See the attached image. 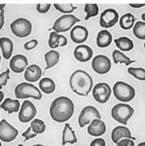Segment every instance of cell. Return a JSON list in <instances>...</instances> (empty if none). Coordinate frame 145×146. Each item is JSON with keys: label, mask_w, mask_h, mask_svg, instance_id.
I'll use <instances>...</instances> for the list:
<instances>
[{"label": "cell", "mask_w": 145, "mask_h": 146, "mask_svg": "<svg viewBox=\"0 0 145 146\" xmlns=\"http://www.w3.org/2000/svg\"><path fill=\"white\" fill-rule=\"evenodd\" d=\"M68 43V40L66 37H65V35H60V38L58 39V45L61 46V47H63V46H65V45H67Z\"/></svg>", "instance_id": "obj_41"}, {"label": "cell", "mask_w": 145, "mask_h": 146, "mask_svg": "<svg viewBox=\"0 0 145 146\" xmlns=\"http://www.w3.org/2000/svg\"><path fill=\"white\" fill-rule=\"evenodd\" d=\"M4 23H5V19H4V12L3 9L0 13V30L3 29Z\"/></svg>", "instance_id": "obj_42"}, {"label": "cell", "mask_w": 145, "mask_h": 146, "mask_svg": "<svg viewBox=\"0 0 145 146\" xmlns=\"http://www.w3.org/2000/svg\"><path fill=\"white\" fill-rule=\"evenodd\" d=\"M0 65H1V56H0Z\"/></svg>", "instance_id": "obj_48"}, {"label": "cell", "mask_w": 145, "mask_h": 146, "mask_svg": "<svg viewBox=\"0 0 145 146\" xmlns=\"http://www.w3.org/2000/svg\"><path fill=\"white\" fill-rule=\"evenodd\" d=\"M80 22V19L72 14H66L61 16L55 21L52 29L56 33H65L72 28L75 23Z\"/></svg>", "instance_id": "obj_7"}, {"label": "cell", "mask_w": 145, "mask_h": 146, "mask_svg": "<svg viewBox=\"0 0 145 146\" xmlns=\"http://www.w3.org/2000/svg\"><path fill=\"white\" fill-rule=\"evenodd\" d=\"M38 45V40L36 39H32L29 42H27L24 44V48L25 50H32L35 48Z\"/></svg>", "instance_id": "obj_39"}, {"label": "cell", "mask_w": 145, "mask_h": 146, "mask_svg": "<svg viewBox=\"0 0 145 146\" xmlns=\"http://www.w3.org/2000/svg\"><path fill=\"white\" fill-rule=\"evenodd\" d=\"M144 145H145V143H144V142H143V143H140V144H139V145H138V146H144Z\"/></svg>", "instance_id": "obj_47"}, {"label": "cell", "mask_w": 145, "mask_h": 146, "mask_svg": "<svg viewBox=\"0 0 145 146\" xmlns=\"http://www.w3.org/2000/svg\"><path fill=\"white\" fill-rule=\"evenodd\" d=\"M75 111V105L72 99L66 96L58 97L52 102L49 108L50 115L53 120L58 123L65 122L72 117Z\"/></svg>", "instance_id": "obj_1"}, {"label": "cell", "mask_w": 145, "mask_h": 146, "mask_svg": "<svg viewBox=\"0 0 145 146\" xmlns=\"http://www.w3.org/2000/svg\"><path fill=\"white\" fill-rule=\"evenodd\" d=\"M9 74H10V70L9 68L0 74V89H2L3 86H5L7 84L8 81L9 79Z\"/></svg>", "instance_id": "obj_35"}, {"label": "cell", "mask_w": 145, "mask_h": 146, "mask_svg": "<svg viewBox=\"0 0 145 146\" xmlns=\"http://www.w3.org/2000/svg\"><path fill=\"white\" fill-rule=\"evenodd\" d=\"M28 65L27 58L23 55H15L11 58L9 62V68L13 72L22 73L27 68Z\"/></svg>", "instance_id": "obj_14"}, {"label": "cell", "mask_w": 145, "mask_h": 146, "mask_svg": "<svg viewBox=\"0 0 145 146\" xmlns=\"http://www.w3.org/2000/svg\"><path fill=\"white\" fill-rule=\"evenodd\" d=\"M70 36L73 42L82 44L88 38V29L83 25H75L71 31Z\"/></svg>", "instance_id": "obj_15"}, {"label": "cell", "mask_w": 145, "mask_h": 146, "mask_svg": "<svg viewBox=\"0 0 145 146\" xmlns=\"http://www.w3.org/2000/svg\"><path fill=\"white\" fill-rule=\"evenodd\" d=\"M0 48L2 49L3 56L5 59H9L13 52V42L10 38L3 37L0 38Z\"/></svg>", "instance_id": "obj_21"}, {"label": "cell", "mask_w": 145, "mask_h": 146, "mask_svg": "<svg viewBox=\"0 0 145 146\" xmlns=\"http://www.w3.org/2000/svg\"><path fill=\"white\" fill-rule=\"evenodd\" d=\"M94 118H100L101 114L97 108L92 106H88L83 108L78 117V124L81 128L90 123Z\"/></svg>", "instance_id": "obj_9"}, {"label": "cell", "mask_w": 145, "mask_h": 146, "mask_svg": "<svg viewBox=\"0 0 145 146\" xmlns=\"http://www.w3.org/2000/svg\"><path fill=\"white\" fill-rule=\"evenodd\" d=\"M60 38V35L56 32H52L49 35V38H48V46L51 48H57L59 47L58 45V39Z\"/></svg>", "instance_id": "obj_34"}, {"label": "cell", "mask_w": 145, "mask_h": 146, "mask_svg": "<svg viewBox=\"0 0 145 146\" xmlns=\"http://www.w3.org/2000/svg\"><path fill=\"white\" fill-rule=\"evenodd\" d=\"M133 33L136 38L144 40L145 39V23L144 21H138L133 26Z\"/></svg>", "instance_id": "obj_29"}, {"label": "cell", "mask_w": 145, "mask_h": 146, "mask_svg": "<svg viewBox=\"0 0 145 146\" xmlns=\"http://www.w3.org/2000/svg\"><path fill=\"white\" fill-rule=\"evenodd\" d=\"M134 114V108L128 104L119 103L111 109V117L115 121L123 125H127L128 121Z\"/></svg>", "instance_id": "obj_5"}, {"label": "cell", "mask_w": 145, "mask_h": 146, "mask_svg": "<svg viewBox=\"0 0 145 146\" xmlns=\"http://www.w3.org/2000/svg\"><path fill=\"white\" fill-rule=\"evenodd\" d=\"M12 33L18 38H25L30 35L32 30V25L28 19L25 18H19L11 23Z\"/></svg>", "instance_id": "obj_6"}, {"label": "cell", "mask_w": 145, "mask_h": 146, "mask_svg": "<svg viewBox=\"0 0 145 146\" xmlns=\"http://www.w3.org/2000/svg\"><path fill=\"white\" fill-rule=\"evenodd\" d=\"M128 138V139H134L131 136L130 130L125 127V126H117L112 130L111 132V140L115 144H117L118 141L121 140L122 139Z\"/></svg>", "instance_id": "obj_19"}, {"label": "cell", "mask_w": 145, "mask_h": 146, "mask_svg": "<svg viewBox=\"0 0 145 146\" xmlns=\"http://www.w3.org/2000/svg\"><path fill=\"white\" fill-rule=\"evenodd\" d=\"M37 110L34 104L29 100L23 102L19 113V119L23 123H28L35 118Z\"/></svg>", "instance_id": "obj_12"}, {"label": "cell", "mask_w": 145, "mask_h": 146, "mask_svg": "<svg viewBox=\"0 0 145 146\" xmlns=\"http://www.w3.org/2000/svg\"><path fill=\"white\" fill-rule=\"evenodd\" d=\"M51 8V4H37L36 9L41 14L47 13Z\"/></svg>", "instance_id": "obj_36"}, {"label": "cell", "mask_w": 145, "mask_h": 146, "mask_svg": "<svg viewBox=\"0 0 145 146\" xmlns=\"http://www.w3.org/2000/svg\"><path fill=\"white\" fill-rule=\"evenodd\" d=\"M23 136L25 138V140L24 141H28L29 139H33V138H35L37 136V134L34 133L32 131V129H31V127L29 128H28V129L25 131H24L23 133Z\"/></svg>", "instance_id": "obj_37"}, {"label": "cell", "mask_w": 145, "mask_h": 146, "mask_svg": "<svg viewBox=\"0 0 145 146\" xmlns=\"http://www.w3.org/2000/svg\"><path fill=\"white\" fill-rule=\"evenodd\" d=\"M54 6L57 9L62 13H66V14H69V13H73V11L77 9L72 4H54Z\"/></svg>", "instance_id": "obj_33"}, {"label": "cell", "mask_w": 145, "mask_h": 146, "mask_svg": "<svg viewBox=\"0 0 145 146\" xmlns=\"http://www.w3.org/2000/svg\"><path fill=\"white\" fill-rule=\"evenodd\" d=\"M112 35L107 30H101L97 35V45L99 48H107L111 44Z\"/></svg>", "instance_id": "obj_22"}, {"label": "cell", "mask_w": 145, "mask_h": 146, "mask_svg": "<svg viewBox=\"0 0 145 146\" xmlns=\"http://www.w3.org/2000/svg\"><path fill=\"white\" fill-rule=\"evenodd\" d=\"M85 12L86 13L85 20H88L90 18L95 17L98 15L99 13V7L97 4H85Z\"/></svg>", "instance_id": "obj_31"}, {"label": "cell", "mask_w": 145, "mask_h": 146, "mask_svg": "<svg viewBox=\"0 0 145 146\" xmlns=\"http://www.w3.org/2000/svg\"><path fill=\"white\" fill-rule=\"evenodd\" d=\"M112 57L114 62L118 64V63H123L125 66H129L130 64L135 62L134 60H131L128 56H125L124 54L120 50H115L112 53Z\"/></svg>", "instance_id": "obj_28"}, {"label": "cell", "mask_w": 145, "mask_h": 146, "mask_svg": "<svg viewBox=\"0 0 145 146\" xmlns=\"http://www.w3.org/2000/svg\"><path fill=\"white\" fill-rule=\"evenodd\" d=\"M5 7V4H0V11H2Z\"/></svg>", "instance_id": "obj_45"}, {"label": "cell", "mask_w": 145, "mask_h": 146, "mask_svg": "<svg viewBox=\"0 0 145 146\" xmlns=\"http://www.w3.org/2000/svg\"><path fill=\"white\" fill-rule=\"evenodd\" d=\"M130 7L134 8V9H139V8L144 7L145 5L144 3H140V4H134V3H131V4H129Z\"/></svg>", "instance_id": "obj_43"}, {"label": "cell", "mask_w": 145, "mask_h": 146, "mask_svg": "<svg viewBox=\"0 0 145 146\" xmlns=\"http://www.w3.org/2000/svg\"><path fill=\"white\" fill-rule=\"evenodd\" d=\"M42 74V69L38 65H31L25 69L24 78L28 82H35L39 80Z\"/></svg>", "instance_id": "obj_18"}, {"label": "cell", "mask_w": 145, "mask_h": 146, "mask_svg": "<svg viewBox=\"0 0 145 146\" xmlns=\"http://www.w3.org/2000/svg\"><path fill=\"white\" fill-rule=\"evenodd\" d=\"M39 88L45 94H52L55 90V82L50 78H43L39 82Z\"/></svg>", "instance_id": "obj_26"}, {"label": "cell", "mask_w": 145, "mask_h": 146, "mask_svg": "<svg viewBox=\"0 0 145 146\" xmlns=\"http://www.w3.org/2000/svg\"><path fill=\"white\" fill-rule=\"evenodd\" d=\"M115 43L118 48H119V50L122 52H128L134 48L133 41L130 38L125 37V36L116 38L115 40Z\"/></svg>", "instance_id": "obj_25"}, {"label": "cell", "mask_w": 145, "mask_h": 146, "mask_svg": "<svg viewBox=\"0 0 145 146\" xmlns=\"http://www.w3.org/2000/svg\"><path fill=\"white\" fill-rule=\"evenodd\" d=\"M135 23V18L131 13H126L119 19L121 28L124 30H128L132 28Z\"/></svg>", "instance_id": "obj_27"}, {"label": "cell", "mask_w": 145, "mask_h": 146, "mask_svg": "<svg viewBox=\"0 0 145 146\" xmlns=\"http://www.w3.org/2000/svg\"><path fill=\"white\" fill-rule=\"evenodd\" d=\"M74 56L76 60L80 62H86L91 59L93 50L91 47L86 45H79L74 51Z\"/></svg>", "instance_id": "obj_16"}, {"label": "cell", "mask_w": 145, "mask_h": 146, "mask_svg": "<svg viewBox=\"0 0 145 146\" xmlns=\"http://www.w3.org/2000/svg\"><path fill=\"white\" fill-rule=\"evenodd\" d=\"M3 99H4V93H3L2 91L0 90V104L2 102Z\"/></svg>", "instance_id": "obj_44"}, {"label": "cell", "mask_w": 145, "mask_h": 146, "mask_svg": "<svg viewBox=\"0 0 145 146\" xmlns=\"http://www.w3.org/2000/svg\"><path fill=\"white\" fill-rule=\"evenodd\" d=\"M15 96L18 99L33 98L36 100H40L42 97L40 90L29 82H22L19 84L15 88Z\"/></svg>", "instance_id": "obj_4"}, {"label": "cell", "mask_w": 145, "mask_h": 146, "mask_svg": "<svg viewBox=\"0 0 145 146\" xmlns=\"http://www.w3.org/2000/svg\"><path fill=\"white\" fill-rule=\"evenodd\" d=\"M59 58H60V54L57 51L50 50L49 52L45 53V60L47 65L45 70L52 68L55 65H57Z\"/></svg>", "instance_id": "obj_24"}, {"label": "cell", "mask_w": 145, "mask_h": 146, "mask_svg": "<svg viewBox=\"0 0 145 146\" xmlns=\"http://www.w3.org/2000/svg\"><path fill=\"white\" fill-rule=\"evenodd\" d=\"M118 146H134V142L131 139L125 138L122 139L116 144Z\"/></svg>", "instance_id": "obj_38"}, {"label": "cell", "mask_w": 145, "mask_h": 146, "mask_svg": "<svg viewBox=\"0 0 145 146\" xmlns=\"http://www.w3.org/2000/svg\"><path fill=\"white\" fill-rule=\"evenodd\" d=\"M119 20V15L114 9H107L103 11L100 17V25L103 28H111Z\"/></svg>", "instance_id": "obj_13"}, {"label": "cell", "mask_w": 145, "mask_h": 146, "mask_svg": "<svg viewBox=\"0 0 145 146\" xmlns=\"http://www.w3.org/2000/svg\"><path fill=\"white\" fill-rule=\"evenodd\" d=\"M92 88V96L97 102L105 104L108 101L111 95V88L108 84L101 82L95 85Z\"/></svg>", "instance_id": "obj_8"}, {"label": "cell", "mask_w": 145, "mask_h": 146, "mask_svg": "<svg viewBox=\"0 0 145 146\" xmlns=\"http://www.w3.org/2000/svg\"><path fill=\"white\" fill-rule=\"evenodd\" d=\"M113 93L118 100L122 102H128L135 97V89L129 84L118 81L113 86Z\"/></svg>", "instance_id": "obj_3"}, {"label": "cell", "mask_w": 145, "mask_h": 146, "mask_svg": "<svg viewBox=\"0 0 145 146\" xmlns=\"http://www.w3.org/2000/svg\"><path fill=\"white\" fill-rule=\"evenodd\" d=\"M91 67L95 72L99 75H105L111 68L110 58L104 55H98L93 58Z\"/></svg>", "instance_id": "obj_10"}, {"label": "cell", "mask_w": 145, "mask_h": 146, "mask_svg": "<svg viewBox=\"0 0 145 146\" xmlns=\"http://www.w3.org/2000/svg\"><path fill=\"white\" fill-rule=\"evenodd\" d=\"M71 89L81 96H88L93 87V78L87 72L76 70L72 74L69 80Z\"/></svg>", "instance_id": "obj_2"}, {"label": "cell", "mask_w": 145, "mask_h": 146, "mask_svg": "<svg viewBox=\"0 0 145 146\" xmlns=\"http://www.w3.org/2000/svg\"><path fill=\"white\" fill-rule=\"evenodd\" d=\"M88 127V134L94 137H99L106 132V125L100 118H94Z\"/></svg>", "instance_id": "obj_17"}, {"label": "cell", "mask_w": 145, "mask_h": 146, "mask_svg": "<svg viewBox=\"0 0 145 146\" xmlns=\"http://www.w3.org/2000/svg\"><path fill=\"white\" fill-rule=\"evenodd\" d=\"M20 103L18 99H11L10 98H5L3 102L1 104V108L7 111L9 114L14 113L19 111Z\"/></svg>", "instance_id": "obj_23"}, {"label": "cell", "mask_w": 145, "mask_h": 146, "mask_svg": "<svg viewBox=\"0 0 145 146\" xmlns=\"http://www.w3.org/2000/svg\"><path fill=\"white\" fill-rule=\"evenodd\" d=\"M128 72L140 81L145 80V69L143 68H134L130 67L128 68Z\"/></svg>", "instance_id": "obj_32"}, {"label": "cell", "mask_w": 145, "mask_h": 146, "mask_svg": "<svg viewBox=\"0 0 145 146\" xmlns=\"http://www.w3.org/2000/svg\"><path fill=\"white\" fill-rule=\"evenodd\" d=\"M19 135V131L11 125L5 119L0 122V140L3 142L14 141Z\"/></svg>", "instance_id": "obj_11"}, {"label": "cell", "mask_w": 145, "mask_h": 146, "mask_svg": "<svg viewBox=\"0 0 145 146\" xmlns=\"http://www.w3.org/2000/svg\"><path fill=\"white\" fill-rule=\"evenodd\" d=\"M144 16H145V14H144H144H143V15H141V18H142V21H144V20H145Z\"/></svg>", "instance_id": "obj_46"}, {"label": "cell", "mask_w": 145, "mask_h": 146, "mask_svg": "<svg viewBox=\"0 0 145 146\" xmlns=\"http://www.w3.org/2000/svg\"><path fill=\"white\" fill-rule=\"evenodd\" d=\"M78 139L75 135V131L72 129L69 124H65V128L62 132V145H65L67 144H75L77 143Z\"/></svg>", "instance_id": "obj_20"}, {"label": "cell", "mask_w": 145, "mask_h": 146, "mask_svg": "<svg viewBox=\"0 0 145 146\" xmlns=\"http://www.w3.org/2000/svg\"><path fill=\"white\" fill-rule=\"evenodd\" d=\"M30 127L31 129H32V131L34 133L37 134V135L43 133L45 131V129H46L45 122L42 120L38 119V118L33 119L32 122H31Z\"/></svg>", "instance_id": "obj_30"}, {"label": "cell", "mask_w": 145, "mask_h": 146, "mask_svg": "<svg viewBox=\"0 0 145 146\" xmlns=\"http://www.w3.org/2000/svg\"><path fill=\"white\" fill-rule=\"evenodd\" d=\"M106 145V143H105V141L103 139H101V138H98V139H95L91 141V146H105Z\"/></svg>", "instance_id": "obj_40"}, {"label": "cell", "mask_w": 145, "mask_h": 146, "mask_svg": "<svg viewBox=\"0 0 145 146\" xmlns=\"http://www.w3.org/2000/svg\"><path fill=\"white\" fill-rule=\"evenodd\" d=\"M0 146H2V143H1V141H0Z\"/></svg>", "instance_id": "obj_49"}]
</instances>
